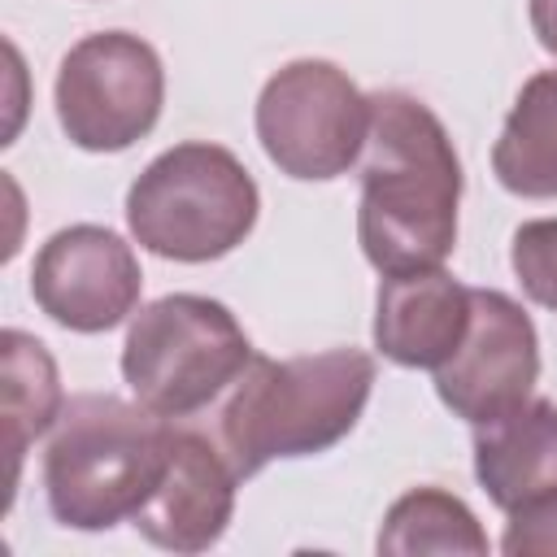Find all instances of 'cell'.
I'll use <instances>...</instances> for the list:
<instances>
[{
	"label": "cell",
	"instance_id": "obj_13",
	"mask_svg": "<svg viewBox=\"0 0 557 557\" xmlns=\"http://www.w3.org/2000/svg\"><path fill=\"white\" fill-rule=\"evenodd\" d=\"M492 170L513 196L557 200V70H540L522 83L492 144Z\"/></svg>",
	"mask_w": 557,
	"mask_h": 557
},
{
	"label": "cell",
	"instance_id": "obj_6",
	"mask_svg": "<svg viewBox=\"0 0 557 557\" xmlns=\"http://www.w3.org/2000/svg\"><path fill=\"white\" fill-rule=\"evenodd\" d=\"M252 122L265 157L287 178L326 183L361 161L370 96L335 61L300 57L265 78Z\"/></svg>",
	"mask_w": 557,
	"mask_h": 557
},
{
	"label": "cell",
	"instance_id": "obj_12",
	"mask_svg": "<svg viewBox=\"0 0 557 557\" xmlns=\"http://www.w3.org/2000/svg\"><path fill=\"white\" fill-rule=\"evenodd\" d=\"M474 479L496 509L557 483V405L527 396L522 405L474 426Z\"/></svg>",
	"mask_w": 557,
	"mask_h": 557
},
{
	"label": "cell",
	"instance_id": "obj_14",
	"mask_svg": "<svg viewBox=\"0 0 557 557\" xmlns=\"http://www.w3.org/2000/svg\"><path fill=\"white\" fill-rule=\"evenodd\" d=\"M0 387H4V440H9V457H13V483L22 474V457L30 448V440H39L57 418H61V379H57V361L48 352L44 339L9 326L0 335Z\"/></svg>",
	"mask_w": 557,
	"mask_h": 557
},
{
	"label": "cell",
	"instance_id": "obj_5",
	"mask_svg": "<svg viewBox=\"0 0 557 557\" xmlns=\"http://www.w3.org/2000/svg\"><path fill=\"white\" fill-rule=\"evenodd\" d=\"M252 344L239 318L209 296L170 292L144 305L122 344V379L139 405L161 418H191L205 409L226 383H235Z\"/></svg>",
	"mask_w": 557,
	"mask_h": 557
},
{
	"label": "cell",
	"instance_id": "obj_2",
	"mask_svg": "<svg viewBox=\"0 0 557 557\" xmlns=\"http://www.w3.org/2000/svg\"><path fill=\"white\" fill-rule=\"evenodd\" d=\"M174 426L139 400L83 392L61 405L44 453V496L61 527L109 531L144 509L170 461Z\"/></svg>",
	"mask_w": 557,
	"mask_h": 557
},
{
	"label": "cell",
	"instance_id": "obj_18",
	"mask_svg": "<svg viewBox=\"0 0 557 557\" xmlns=\"http://www.w3.org/2000/svg\"><path fill=\"white\" fill-rule=\"evenodd\" d=\"M531 30L548 57H557V0H531Z\"/></svg>",
	"mask_w": 557,
	"mask_h": 557
},
{
	"label": "cell",
	"instance_id": "obj_4",
	"mask_svg": "<svg viewBox=\"0 0 557 557\" xmlns=\"http://www.w3.org/2000/svg\"><path fill=\"white\" fill-rule=\"evenodd\" d=\"M261 191L244 161L205 139L165 148L126 191V226L165 261L205 265L235 252L257 226Z\"/></svg>",
	"mask_w": 557,
	"mask_h": 557
},
{
	"label": "cell",
	"instance_id": "obj_17",
	"mask_svg": "<svg viewBox=\"0 0 557 557\" xmlns=\"http://www.w3.org/2000/svg\"><path fill=\"white\" fill-rule=\"evenodd\" d=\"M500 553L505 557H557V483L509 509Z\"/></svg>",
	"mask_w": 557,
	"mask_h": 557
},
{
	"label": "cell",
	"instance_id": "obj_9",
	"mask_svg": "<svg viewBox=\"0 0 557 557\" xmlns=\"http://www.w3.org/2000/svg\"><path fill=\"white\" fill-rule=\"evenodd\" d=\"M540 379V335L531 313L496 292L470 287V326L457 352L435 370L440 400L470 426L522 405Z\"/></svg>",
	"mask_w": 557,
	"mask_h": 557
},
{
	"label": "cell",
	"instance_id": "obj_3",
	"mask_svg": "<svg viewBox=\"0 0 557 557\" xmlns=\"http://www.w3.org/2000/svg\"><path fill=\"white\" fill-rule=\"evenodd\" d=\"M374 392V357L326 348L305 357H252L222 409V448L239 479L278 457H313L339 444Z\"/></svg>",
	"mask_w": 557,
	"mask_h": 557
},
{
	"label": "cell",
	"instance_id": "obj_15",
	"mask_svg": "<svg viewBox=\"0 0 557 557\" xmlns=\"http://www.w3.org/2000/svg\"><path fill=\"white\" fill-rule=\"evenodd\" d=\"M487 531L479 527L474 509L444 492V487H413L400 500H392L383 531H379V553L387 557H422V553H466L483 557Z\"/></svg>",
	"mask_w": 557,
	"mask_h": 557
},
{
	"label": "cell",
	"instance_id": "obj_11",
	"mask_svg": "<svg viewBox=\"0 0 557 557\" xmlns=\"http://www.w3.org/2000/svg\"><path fill=\"white\" fill-rule=\"evenodd\" d=\"M470 326V287L444 265L383 274L374 300V348L405 370H440Z\"/></svg>",
	"mask_w": 557,
	"mask_h": 557
},
{
	"label": "cell",
	"instance_id": "obj_8",
	"mask_svg": "<svg viewBox=\"0 0 557 557\" xmlns=\"http://www.w3.org/2000/svg\"><path fill=\"white\" fill-rule=\"evenodd\" d=\"M144 270L131 244L96 222L61 226L44 239L30 265L35 305L65 331L100 335L126 322L139 305Z\"/></svg>",
	"mask_w": 557,
	"mask_h": 557
},
{
	"label": "cell",
	"instance_id": "obj_16",
	"mask_svg": "<svg viewBox=\"0 0 557 557\" xmlns=\"http://www.w3.org/2000/svg\"><path fill=\"white\" fill-rule=\"evenodd\" d=\"M509 265L522 283V296L557 313V218H531L513 231Z\"/></svg>",
	"mask_w": 557,
	"mask_h": 557
},
{
	"label": "cell",
	"instance_id": "obj_7",
	"mask_svg": "<svg viewBox=\"0 0 557 557\" xmlns=\"http://www.w3.org/2000/svg\"><path fill=\"white\" fill-rule=\"evenodd\" d=\"M57 122L83 152H126L165 104V70L148 39L131 30L83 35L57 70Z\"/></svg>",
	"mask_w": 557,
	"mask_h": 557
},
{
	"label": "cell",
	"instance_id": "obj_1",
	"mask_svg": "<svg viewBox=\"0 0 557 557\" xmlns=\"http://www.w3.org/2000/svg\"><path fill=\"white\" fill-rule=\"evenodd\" d=\"M461 161L444 122L409 91L370 96L357 239L379 274L435 270L457 248Z\"/></svg>",
	"mask_w": 557,
	"mask_h": 557
},
{
	"label": "cell",
	"instance_id": "obj_10",
	"mask_svg": "<svg viewBox=\"0 0 557 557\" xmlns=\"http://www.w3.org/2000/svg\"><path fill=\"white\" fill-rule=\"evenodd\" d=\"M235 483L239 474L226 453H218L200 431H174L165 474L131 522L165 553H205L231 527Z\"/></svg>",
	"mask_w": 557,
	"mask_h": 557
}]
</instances>
